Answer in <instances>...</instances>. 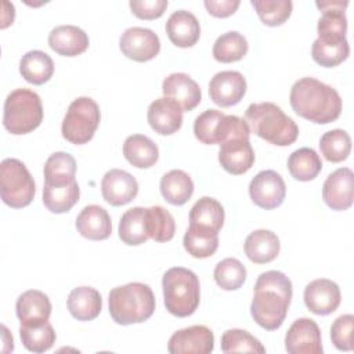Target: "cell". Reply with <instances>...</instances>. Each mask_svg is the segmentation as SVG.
I'll use <instances>...</instances> for the list:
<instances>
[{
    "label": "cell",
    "instance_id": "44",
    "mask_svg": "<svg viewBox=\"0 0 354 354\" xmlns=\"http://www.w3.org/2000/svg\"><path fill=\"white\" fill-rule=\"evenodd\" d=\"M353 325L354 315L344 314L337 317L330 326V339L333 346L340 351L353 350Z\"/></svg>",
    "mask_w": 354,
    "mask_h": 354
},
{
    "label": "cell",
    "instance_id": "14",
    "mask_svg": "<svg viewBox=\"0 0 354 354\" xmlns=\"http://www.w3.org/2000/svg\"><path fill=\"white\" fill-rule=\"evenodd\" d=\"M246 93V79L238 71H223L216 73L209 83L210 100L221 106L238 104Z\"/></svg>",
    "mask_w": 354,
    "mask_h": 354
},
{
    "label": "cell",
    "instance_id": "25",
    "mask_svg": "<svg viewBox=\"0 0 354 354\" xmlns=\"http://www.w3.org/2000/svg\"><path fill=\"white\" fill-rule=\"evenodd\" d=\"M243 249L250 261L256 264H264L277 259L281 243L272 231L256 230L246 236Z\"/></svg>",
    "mask_w": 354,
    "mask_h": 354
},
{
    "label": "cell",
    "instance_id": "32",
    "mask_svg": "<svg viewBox=\"0 0 354 354\" xmlns=\"http://www.w3.org/2000/svg\"><path fill=\"white\" fill-rule=\"evenodd\" d=\"M189 224L207 228L218 234L224 224V207L217 199L203 196L191 207Z\"/></svg>",
    "mask_w": 354,
    "mask_h": 354
},
{
    "label": "cell",
    "instance_id": "28",
    "mask_svg": "<svg viewBox=\"0 0 354 354\" xmlns=\"http://www.w3.org/2000/svg\"><path fill=\"white\" fill-rule=\"evenodd\" d=\"M160 194L170 205L181 206L192 196L194 181L184 170L173 169L160 178Z\"/></svg>",
    "mask_w": 354,
    "mask_h": 354
},
{
    "label": "cell",
    "instance_id": "12",
    "mask_svg": "<svg viewBox=\"0 0 354 354\" xmlns=\"http://www.w3.org/2000/svg\"><path fill=\"white\" fill-rule=\"evenodd\" d=\"M285 348L290 354H322L321 330L311 318L296 319L286 332Z\"/></svg>",
    "mask_w": 354,
    "mask_h": 354
},
{
    "label": "cell",
    "instance_id": "16",
    "mask_svg": "<svg viewBox=\"0 0 354 354\" xmlns=\"http://www.w3.org/2000/svg\"><path fill=\"white\" fill-rule=\"evenodd\" d=\"M342 300L340 289L336 282L318 278L311 281L304 289V304L317 315H329L337 310Z\"/></svg>",
    "mask_w": 354,
    "mask_h": 354
},
{
    "label": "cell",
    "instance_id": "26",
    "mask_svg": "<svg viewBox=\"0 0 354 354\" xmlns=\"http://www.w3.org/2000/svg\"><path fill=\"white\" fill-rule=\"evenodd\" d=\"M66 306L71 315L77 321H91L100 315L102 299L97 289L91 286H77L69 293Z\"/></svg>",
    "mask_w": 354,
    "mask_h": 354
},
{
    "label": "cell",
    "instance_id": "8",
    "mask_svg": "<svg viewBox=\"0 0 354 354\" xmlns=\"http://www.w3.org/2000/svg\"><path fill=\"white\" fill-rule=\"evenodd\" d=\"M35 192L33 177L19 159L7 158L0 163V195L6 205L25 207L33 201Z\"/></svg>",
    "mask_w": 354,
    "mask_h": 354
},
{
    "label": "cell",
    "instance_id": "33",
    "mask_svg": "<svg viewBox=\"0 0 354 354\" xmlns=\"http://www.w3.org/2000/svg\"><path fill=\"white\" fill-rule=\"evenodd\" d=\"M288 169L293 178L299 181H311L322 170V160L313 148L303 147L289 155Z\"/></svg>",
    "mask_w": 354,
    "mask_h": 354
},
{
    "label": "cell",
    "instance_id": "19",
    "mask_svg": "<svg viewBox=\"0 0 354 354\" xmlns=\"http://www.w3.org/2000/svg\"><path fill=\"white\" fill-rule=\"evenodd\" d=\"M218 162L230 174H243L254 163V151L249 138H232L220 145Z\"/></svg>",
    "mask_w": 354,
    "mask_h": 354
},
{
    "label": "cell",
    "instance_id": "13",
    "mask_svg": "<svg viewBox=\"0 0 354 354\" xmlns=\"http://www.w3.org/2000/svg\"><path fill=\"white\" fill-rule=\"evenodd\" d=\"M214 348L213 332L205 325H192L174 332L167 343L171 354H209Z\"/></svg>",
    "mask_w": 354,
    "mask_h": 354
},
{
    "label": "cell",
    "instance_id": "20",
    "mask_svg": "<svg viewBox=\"0 0 354 354\" xmlns=\"http://www.w3.org/2000/svg\"><path fill=\"white\" fill-rule=\"evenodd\" d=\"M165 97L176 101L183 111H192L199 105L202 93L199 84L187 73H170L162 83Z\"/></svg>",
    "mask_w": 354,
    "mask_h": 354
},
{
    "label": "cell",
    "instance_id": "45",
    "mask_svg": "<svg viewBox=\"0 0 354 354\" xmlns=\"http://www.w3.org/2000/svg\"><path fill=\"white\" fill-rule=\"evenodd\" d=\"M129 6L136 17L141 19H155L163 15L167 8V0H131Z\"/></svg>",
    "mask_w": 354,
    "mask_h": 354
},
{
    "label": "cell",
    "instance_id": "38",
    "mask_svg": "<svg viewBox=\"0 0 354 354\" xmlns=\"http://www.w3.org/2000/svg\"><path fill=\"white\" fill-rule=\"evenodd\" d=\"M350 54V46L347 39L340 41H328L315 39L311 47L313 59L325 68H333L342 64Z\"/></svg>",
    "mask_w": 354,
    "mask_h": 354
},
{
    "label": "cell",
    "instance_id": "15",
    "mask_svg": "<svg viewBox=\"0 0 354 354\" xmlns=\"http://www.w3.org/2000/svg\"><path fill=\"white\" fill-rule=\"evenodd\" d=\"M354 174L348 167L330 173L322 185V199L332 210H346L353 205Z\"/></svg>",
    "mask_w": 354,
    "mask_h": 354
},
{
    "label": "cell",
    "instance_id": "37",
    "mask_svg": "<svg viewBox=\"0 0 354 354\" xmlns=\"http://www.w3.org/2000/svg\"><path fill=\"white\" fill-rule=\"evenodd\" d=\"M76 160L68 152H54L44 163V183L66 184L75 181Z\"/></svg>",
    "mask_w": 354,
    "mask_h": 354
},
{
    "label": "cell",
    "instance_id": "22",
    "mask_svg": "<svg viewBox=\"0 0 354 354\" xmlns=\"http://www.w3.org/2000/svg\"><path fill=\"white\" fill-rule=\"evenodd\" d=\"M87 33L75 25L55 26L48 35V46L59 55L75 57L88 48Z\"/></svg>",
    "mask_w": 354,
    "mask_h": 354
},
{
    "label": "cell",
    "instance_id": "30",
    "mask_svg": "<svg viewBox=\"0 0 354 354\" xmlns=\"http://www.w3.org/2000/svg\"><path fill=\"white\" fill-rule=\"evenodd\" d=\"M119 238L123 243L137 246L147 242V207H133L126 210L119 221Z\"/></svg>",
    "mask_w": 354,
    "mask_h": 354
},
{
    "label": "cell",
    "instance_id": "17",
    "mask_svg": "<svg viewBox=\"0 0 354 354\" xmlns=\"http://www.w3.org/2000/svg\"><path fill=\"white\" fill-rule=\"evenodd\" d=\"M104 199L112 206H123L131 202L138 194V183L134 176L120 169H111L101 181Z\"/></svg>",
    "mask_w": 354,
    "mask_h": 354
},
{
    "label": "cell",
    "instance_id": "5",
    "mask_svg": "<svg viewBox=\"0 0 354 354\" xmlns=\"http://www.w3.org/2000/svg\"><path fill=\"white\" fill-rule=\"evenodd\" d=\"M166 310L180 318L192 315L199 306L201 285L196 274L184 267L169 268L162 278Z\"/></svg>",
    "mask_w": 354,
    "mask_h": 354
},
{
    "label": "cell",
    "instance_id": "39",
    "mask_svg": "<svg viewBox=\"0 0 354 354\" xmlns=\"http://www.w3.org/2000/svg\"><path fill=\"white\" fill-rule=\"evenodd\" d=\"M147 231L148 236L156 242H167L173 239L176 223L170 212L158 205L147 207Z\"/></svg>",
    "mask_w": 354,
    "mask_h": 354
},
{
    "label": "cell",
    "instance_id": "11",
    "mask_svg": "<svg viewBox=\"0 0 354 354\" xmlns=\"http://www.w3.org/2000/svg\"><path fill=\"white\" fill-rule=\"evenodd\" d=\"M119 47L127 58L137 62H145L153 59L159 54L160 40L158 35L148 28L131 26L122 33Z\"/></svg>",
    "mask_w": 354,
    "mask_h": 354
},
{
    "label": "cell",
    "instance_id": "36",
    "mask_svg": "<svg viewBox=\"0 0 354 354\" xmlns=\"http://www.w3.org/2000/svg\"><path fill=\"white\" fill-rule=\"evenodd\" d=\"M249 44L243 35L230 30L218 36L213 44V57L218 62L230 64L242 59L248 53Z\"/></svg>",
    "mask_w": 354,
    "mask_h": 354
},
{
    "label": "cell",
    "instance_id": "2",
    "mask_svg": "<svg viewBox=\"0 0 354 354\" xmlns=\"http://www.w3.org/2000/svg\"><path fill=\"white\" fill-rule=\"evenodd\" d=\"M292 109L301 118L326 124L335 122L342 113V98L332 87L314 77H301L290 88Z\"/></svg>",
    "mask_w": 354,
    "mask_h": 354
},
{
    "label": "cell",
    "instance_id": "40",
    "mask_svg": "<svg viewBox=\"0 0 354 354\" xmlns=\"http://www.w3.org/2000/svg\"><path fill=\"white\" fill-rule=\"evenodd\" d=\"M319 149L326 160L333 163L342 162L350 155L351 138L346 130H329L322 134L319 140Z\"/></svg>",
    "mask_w": 354,
    "mask_h": 354
},
{
    "label": "cell",
    "instance_id": "34",
    "mask_svg": "<svg viewBox=\"0 0 354 354\" xmlns=\"http://www.w3.org/2000/svg\"><path fill=\"white\" fill-rule=\"evenodd\" d=\"M184 248L195 259H206L216 253L218 248V235L214 231L191 225L184 234Z\"/></svg>",
    "mask_w": 354,
    "mask_h": 354
},
{
    "label": "cell",
    "instance_id": "18",
    "mask_svg": "<svg viewBox=\"0 0 354 354\" xmlns=\"http://www.w3.org/2000/svg\"><path fill=\"white\" fill-rule=\"evenodd\" d=\"M147 119L153 131L162 136H170L183 124V109L171 98L160 97L149 104Z\"/></svg>",
    "mask_w": 354,
    "mask_h": 354
},
{
    "label": "cell",
    "instance_id": "10",
    "mask_svg": "<svg viewBox=\"0 0 354 354\" xmlns=\"http://www.w3.org/2000/svg\"><path fill=\"white\" fill-rule=\"evenodd\" d=\"M249 195L254 205L270 210L282 205L286 195L283 178L275 170L259 171L249 184Z\"/></svg>",
    "mask_w": 354,
    "mask_h": 354
},
{
    "label": "cell",
    "instance_id": "1",
    "mask_svg": "<svg viewBox=\"0 0 354 354\" xmlns=\"http://www.w3.org/2000/svg\"><path fill=\"white\" fill-rule=\"evenodd\" d=\"M292 293V282L283 272L270 270L260 274L250 304L256 324L267 330L278 329L288 314Z\"/></svg>",
    "mask_w": 354,
    "mask_h": 354
},
{
    "label": "cell",
    "instance_id": "23",
    "mask_svg": "<svg viewBox=\"0 0 354 354\" xmlns=\"http://www.w3.org/2000/svg\"><path fill=\"white\" fill-rule=\"evenodd\" d=\"M76 230L82 236L91 241L106 239L112 232L111 216L100 205H88L77 214Z\"/></svg>",
    "mask_w": 354,
    "mask_h": 354
},
{
    "label": "cell",
    "instance_id": "4",
    "mask_svg": "<svg viewBox=\"0 0 354 354\" xmlns=\"http://www.w3.org/2000/svg\"><path fill=\"white\" fill-rule=\"evenodd\" d=\"M109 314L119 325L147 321L155 311V296L147 283L130 282L116 286L108 296Z\"/></svg>",
    "mask_w": 354,
    "mask_h": 354
},
{
    "label": "cell",
    "instance_id": "24",
    "mask_svg": "<svg viewBox=\"0 0 354 354\" xmlns=\"http://www.w3.org/2000/svg\"><path fill=\"white\" fill-rule=\"evenodd\" d=\"M15 311L21 324L46 322L51 314V301L43 292L29 289L17 299Z\"/></svg>",
    "mask_w": 354,
    "mask_h": 354
},
{
    "label": "cell",
    "instance_id": "31",
    "mask_svg": "<svg viewBox=\"0 0 354 354\" xmlns=\"http://www.w3.org/2000/svg\"><path fill=\"white\" fill-rule=\"evenodd\" d=\"M19 73L32 84H43L53 76L54 62L47 53L32 50L22 55L19 61Z\"/></svg>",
    "mask_w": 354,
    "mask_h": 354
},
{
    "label": "cell",
    "instance_id": "9",
    "mask_svg": "<svg viewBox=\"0 0 354 354\" xmlns=\"http://www.w3.org/2000/svg\"><path fill=\"white\" fill-rule=\"evenodd\" d=\"M100 119L98 104L90 97H79L71 102L64 116L61 126L62 137L76 145L86 144L93 138Z\"/></svg>",
    "mask_w": 354,
    "mask_h": 354
},
{
    "label": "cell",
    "instance_id": "3",
    "mask_svg": "<svg viewBox=\"0 0 354 354\" xmlns=\"http://www.w3.org/2000/svg\"><path fill=\"white\" fill-rule=\"evenodd\" d=\"M245 122L260 138L278 147L293 144L299 136V127L274 102L250 104L245 111Z\"/></svg>",
    "mask_w": 354,
    "mask_h": 354
},
{
    "label": "cell",
    "instance_id": "35",
    "mask_svg": "<svg viewBox=\"0 0 354 354\" xmlns=\"http://www.w3.org/2000/svg\"><path fill=\"white\" fill-rule=\"evenodd\" d=\"M19 336L24 347L32 353H44L55 343V332L48 321L40 324H21Z\"/></svg>",
    "mask_w": 354,
    "mask_h": 354
},
{
    "label": "cell",
    "instance_id": "7",
    "mask_svg": "<svg viewBox=\"0 0 354 354\" xmlns=\"http://www.w3.org/2000/svg\"><path fill=\"white\" fill-rule=\"evenodd\" d=\"M194 134L202 144L221 145L232 138H249L250 129L245 119L239 116L225 115L217 109H207L196 116Z\"/></svg>",
    "mask_w": 354,
    "mask_h": 354
},
{
    "label": "cell",
    "instance_id": "42",
    "mask_svg": "<svg viewBox=\"0 0 354 354\" xmlns=\"http://www.w3.org/2000/svg\"><path fill=\"white\" fill-rule=\"evenodd\" d=\"M259 18L268 26L282 25L292 14L293 3L290 0H252Z\"/></svg>",
    "mask_w": 354,
    "mask_h": 354
},
{
    "label": "cell",
    "instance_id": "43",
    "mask_svg": "<svg viewBox=\"0 0 354 354\" xmlns=\"http://www.w3.org/2000/svg\"><path fill=\"white\" fill-rule=\"evenodd\" d=\"M221 350L224 353H266V347L246 330L228 329L221 336Z\"/></svg>",
    "mask_w": 354,
    "mask_h": 354
},
{
    "label": "cell",
    "instance_id": "46",
    "mask_svg": "<svg viewBox=\"0 0 354 354\" xmlns=\"http://www.w3.org/2000/svg\"><path fill=\"white\" fill-rule=\"evenodd\" d=\"M205 7L207 12L217 18H225L232 15L239 7V0H205Z\"/></svg>",
    "mask_w": 354,
    "mask_h": 354
},
{
    "label": "cell",
    "instance_id": "21",
    "mask_svg": "<svg viewBox=\"0 0 354 354\" xmlns=\"http://www.w3.org/2000/svg\"><path fill=\"white\" fill-rule=\"evenodd\" d=\"M166 33L173 44L181 48L192 47L201 36V25L196 17L187 11H174L166 22Z\"/></svg>",
    "mask_w": 354,
    "mask_h": 354
},
{
    "label": "cell",
    "instance_id": "41",
    "mask_svg": "<svg viewBox=\"0 0 354 354\" xmlns=\"http://www.w3.org/2000/svg\"><path fill=\"white\" fill-rule=\"evenodd\" d=\"M214 281L224 290L239 289L246 279L245 266L235 257H227L214 267Z\"/></svg>",
    "mask_w": 354,
    "mask_h": 354
},
{
    "label": "cell",
    "instance_id": "29",
    "mask_svg": "<svg viewBox=\"0 0 354 354\" xmlns=\"http://www.w3.org/2000/svg\"><path fill=\"white\" fill-rule=\"evenodd\" d=\"M80 188L77 181L66 184H48L43 187V203L51 213H65L71 210L79 201Z\"/></svg>",
    "mask_w": 354,
    "mask_h": 354
},
{
    "label": "cell",
    "instance_id": "27",
    "mask_svg": "<svg viewBox=\"0 0 354 354\" xmlns=\"http://www.w3.org/2000/svg\"><path fill=\"white\" fill-rule=\"evenodd\" d=\"M126 160L138 169H148L159 159L158 145L144 134H131L123 142Z\"/></svg>",
    "mask_w": 354,
    "mask_h": 354
},
{
    "label": "cell",
    "instance_id": "6",
    "mask_svg": "<svg viewBox=\"0 0 354 354\" xmlns=\"http://www.w3.org/2000/svg\"><path fill=\"white\" fill-rule=\"evenodd\" d=\"M43 120V105L37 93L29 88L12 90L4 101L3 124L15 136L28 134Z\"/></svg>",
    "mask_w": 354,
    "mask_h": 354
}]
</instances>
